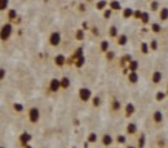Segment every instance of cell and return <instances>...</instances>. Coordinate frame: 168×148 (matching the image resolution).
Wrapping results in <instances>:
<instances>
[{
	"label": "cell",
	"instance_id": "obj_21",
	"mask_svg": "<svg viewBox=\"0 0 168 148\" xmlns=\"http://www.w3.org/2000/svg\"><path fill=\"white\" fill-rule=\"evenodd\" d=\"M159 18H160L162 22H166L167 21V8L160 9V12H159Z\"/></svg>",
	"mask_w": 168,
	"mask_h": 148
},
{
	"label": "cell",
	"instance_id": "obj_16",
	"mask_svg": "<svg viewBox=\"0 0 168 148\" xmlns=\"http://www.w3.org/2000/svg\"><path fill=\"white\" fill-rule=\"evenodd\" d=\"M109 48H110V44H109V41H106V40L101 41V44H100V50L102 52V53H106V52L109 50Z\"/></svg>",
	"mask_w": 168,
	"mask_h": 148
},
{
	"label": "cell",
	"instance_id": "obj_27",
	"mask_svg": "<svg viewBox=\"0 0 168 148\" xmlns=\"http://www.w3.org/2000/svg\"><path fill=\"white\" fill-rule=\"evenodd\" d=\"M156 46H158V44H156V40H151L150 49H153V50H156Z\"/></svg>",
	"mask_w": 168,
	"mask_h": 148
},
{
	"label": "cell",
	"instance_id": "obj_6",
	"mask_svg": "<svg viewBox=\"0 0 168 148\" xmlns=\"http://www.w3.org/2000/svg\"><path fill=\"white\" fill-rule=\"evenodd\" d=\"M61 88V84H60V80L58 79H52L51 83H49V86H48V90L51 93H57Z\"/></svg>",
	"mask_w": 168,
	"mask_h": 148
},
{
	"label": "cell",
	"instance_id": "obj_15",
	"mask_svg": "<svg viewBox=\"0 0 168 148\" xmlns=\"http://www.w3.org/2000/svg\"><path fill=\"white\" fill-rule=\"evenodd\" d=\"M54 62H56V64H57V66H60V67H61V66L65 64L66 59H65V57H63L62 54H58V56L56 57V59H54Z\"/></svg>",
	"mask_w": 168,
	"mask_h": 148
},
{
	"label": "cell",
	"instance_id": "obj_20",
	"mask_svg": "<svg viewBox=\"0 0 168 148\" xmlns=\"http://www.w3.org/2000/svg\"><path fill=\"white\" fill-rule=\"evenodd\" d=\"M60 84H61L62 89H67V88L70 86V80H69L67 77H62L61 80H60Z\"/></svg>",
	"mask_w": 168,
	"mask_h": 148
},
{
	"label": "cell",
	"instance_id": "obj_12",
	"mask_svg": "<svg viewBox=\"0 0 168 148\" xmlns=\"http://www.w3.org/2000/svg\"><path fill=\"white\" fill-rule=\"evenodd\" d=\"M128 81L131 84H137L139 83V75H137L136 71H131L128 73Z\"/></svg>",
	"mask_w": 168,
	"mask_h": 148
},
{
	"label": "cell",
	"instance_id": "obj_9",
	"mask_svg": "<svg viewBox=\"0 0 168 148\" xmlns=\"http://www.w3.org/2000/svg\"><path fill=\"white\" fill-rule=\"evenodd\" d=\"M153 121H154V124L155 125H160V124H163V120H164V117H163V113H162V111H155L153 113Z\"/></svg>",
	"mask_w": 168,
	"mask_h": 148
},
{
	"label": "cell",
	"instance_id": "obj_34",
	"mask_svg": "<svg viewBox=\"0 0 168 148\" xmlns=\"http://www.w3.org/2000/svg\"><path fill=\"white\" fill-rule=\"evenodd\" d=\"M158 98H159V99H163V98H164V94H163V93H162V92H159Z\"/></svg>",
	"mask_w": 168,
	"mask_h": 148
},
{
	"label": "cell",
	"instance_id": "obj_35",
	"mask_svg": "<svg viewBox=\"0 0 168 148\" xmlns=\"http://www.w3.org/2000/svg\"><path fill=\"white\" fill-rule=\"evenodd\" d=\"M14 108H16V109H20V111H21V109H22V106H20V105H16V106H14Z\"/></svg>",
	"mask_w": 168,
	"mask_h": 148
},
{
	"label": "cell",
	"instance_id": "obj_24",
	"mask_svg": "<svg viewBox=\"0 0 168 148\" xmlns=\"http://www.w3.org/2000/svg\"><path fill=\"white\" fill-rule=\"evenodd\" d=\"M137 67H139L137 61H129V68H131V71H136Z\"/></svg>",
	"mask_w": 168,
	"mask_h": 148
},
{
	"label": "cell",
	"instance_id": "obj_10",
	"mask_svg": "<svg viewBox=\"0 0 168 148\" xmlns=\"http://www.w3.org/2000/svg\"><path fill=\"white\" fill-rule=\"evenodd\" d=\"M110 109H111V112H119L120 109H122V103H120V100L112 99L111 103H110Z\"/></svg>",
	"mask_w": 168,
	"mask_h": 148
},
{
	"label": "cell",
	"instance_id": "obj_17",
	"mask_svg": "<svg viewBox=\"0 0 168 148\" xmlns=\"http://www.w3.org/2000/svg\"><path fill=\"white\" fill-rule=\"evenodd\" d=\"M118 35H119V32H118V27L117 26H111L109 29V36L110 37H117Z\"/></svg>",
	"mask_w": 168,
	"mask_h": 148
},
{
	"label": "cell",
	"instance_id": "obj_2",
	"mask_svg": "<svg viewBox=\"0 0 168 148\" xmlns=\"http://www.w3.org/2000/svg\"><path fill=\"white\" fill-rule=\"evenodd\" d=\"M27 119H29L30 124H32V125L38 124L40 121V109L38 107H31L27 111Z\"/></svg>",
	"mask_w": 168,
	"mask_h": 148
},
{
	"label": "cell",
	"instance_id": "obj_23",
	"mask_svg": "<svg viewBox=\"0 0 168 148\" xmlns=\"http://www.w3.org/2000/svg\"><path fill=\"white\" fill-rule=\"evenodd\" d=\"M8 4H9V0H0V12L7 9Z\"/></svg>",
	"mask_w": 168,
	"mask_h": 148
},
{
	"label": "cell",
	"instance_id": "obj_11",
	"mask_svg": "<svg viewBox=\"0 0 168 148\" xmlns=\"http://www.w3.org/2000/svg\"><path fill=\"white\" fill-rule=\"evenodd\" d=\"M162 79H163V75H162L160 71H154V72L151 73V81H153L154 84H159L162 81Z\"/></svg>",
	"mask_w": 168,
	"mask_h": 148
},
{
	"label": "cell",
	"instance_id": "obj_5",
	"mask_svg": "<svg viewBox=\"0 0 168 148\" xmlns=\"http://www.w3.org/2000/svg\"><path fill=\"white\" fill-rule=\"evenodd\" d=\"M114 143V138L111 136V134H102V136H101V144H102L104 147H110L111 144Z\"/></svg>",
	"mask_w": 168,
	"mask_h": 148
},
{
	"label": "cell",
	"instance_id": "obj_7",
	"mask_svg": "<svg viewBox=\"0 0 168 148\" xmlns=\"http://www.w3.org/2000/svg\"><path fill=\"white\" fill-rule=\"evenodd\" d=\"M134 112H136V107H134L133 103H127L125 107H124V116L125 117H131L134 115Z\"/></svg>",
	"mask_w": 168,
	"mask_h": 148
},
{
	"label": "cell",
	"instance_id": "obj_14",
	"mask_svg": "<svg viewBox=\"0 0 168 148\" xmlns=\"http://www.w3.org/2000/svg\"><path fill=\"white\" fill-rule=\"evenodd\" d=\"M145 143H146V138H145V134L141 133V135L139 136V141H137V148H144Z\"/></svg>",
	"mask_w": 168,
	"mask_h": 148
},
{
	"label": "cell",
	"instance_id": "obj_38",
	"mask_svg": "<svg viewBox=\"0 0 168 148\" xmlns=\"http://www.w3.org/2000/svg\"><path fill=\"white\" fill-rule=\"evenodd\" d=\"M0 148H5V147H3V146H0Z\"/></svg>",
	"mask_w": 168,
	"mask_h": 148
},
{
	"label": "cell",
	"instance_id": "obj_19",
	"mask_svg": "<svg viewBox=\"0 0 168 148\" xmlns=\"http://www.w3.org/2000/svg\"><path fill=\"white\" fill-rule=\"evenodd\" d=\"M118 44H119V45H125L127 44V41H128V37L125 36V35H118Z\"/></svg>",
	"mask_w": 168,
	"mask_h": 148
},
{
	"label": "cell",
	"instance_id": "obj_1",
	"mask_svg": "<svg viewBox=\"0 0 168 148\" xmlns=\"http://www.w3.org/2000/svg\"><path fill=\"white\" fill-rule=\"evenodd\" d=\"M12 34H13L12 24H10L9 22H8V23H4L3 27L0 29V41L1 43L8 41V40L10 39V36H12Z\"/></svg>",
	"mask_w": 168,
	"mask_h": 148
},
{
	"label": "cell",
	"instance_id": "obj_18",
	"mask_svg": "<svg viewBox=\"0 0 168 148\" xmlns=\"http://www.w3.org/2000/svg\"><path fill=\"white\" fill-rule=\"evenodd\" d=\"M91 102H92L93 107H100L101 106V97L100 95H96V97L91 98Z\"/></svg>",
	"mask_w": 168,
	"mask_h": 148
},
{
	"label": "cell",
	"instance_id": "obj_30",
	"mask_svg": "<svg viewBox=\"0 0 168 148\" xmlns=\"http://www.w3.org/2000/svg\"><path fill=\"white\" fill-rule=\"evenodd\" d=\"M106 53H107V59H112V58H114V53H112V52H109V50H107L106 52Z\"/></svg>",
	"mask_w": 168,
	"mask_h": 148
},
{
	"label": "cell",
	"instance_id": "obj_33",
	"mask_svg": "<svg viewBox=\"0 0 168 148\" xmlns=\"http://www.w3.org/2000/svg\"><path fill=\"white\" fill-rule=\"evenodd\" d=\"M76 37H78V39H82V37H83V31H82V30H79V31H78Z\"/></svg>",
	"mask_w": 168,
	"mask_h": 148
},
{
	"label": "cell",
	"instance_id": "obj_3",
	"mask_svg": "<svg viewBox=\"0 0 168 148\" xmlns=\"http://www.w3.org/2000/svg\"><path fill=\"white\" fill-rule=\"evenodd\" d=\"M48 44L51 46H53V48H56V46H58L61 44V34H60V31H52L49 34Z\"/></svg>",
	"mask_w": 168,
	"mask_h": 148
},
{
	"label": "cell",
	"instance_id": "obj_4",
	"mask_svg": "<svg viewBox=\"0 0 168 148\" xmlns=\"http://www.w3.org/2000/svg\"><path fill=\"white\" fill-rule=\"evenodd\" d=\"M78 97L83 103L89 102L91 98H92V90L88 89V88H80L78 92Z\"/></svg>",
	"mask_w": 168,
	"mask_h": 148
},
{
	"label": "cell",
	"instance_id": "obj_28",
	"mask_svg": "<svg viewBox=\"0 0 168 148\" xmlns=\"http://www.w3.org/2000/svg\"><path fill=\"white\" fill-rule=\"evenodd\" d=\"M104 17H105L106 18V20H107V18H110V17H111V9H107V10H105V14H104Z\"/></svg>",
	"mask_w": 168,
	"mask_h": 148
},
{
	"label": "cell",
	"instance_id": "obj_37",
	"mask_svg": "<svg viewBox=\"0 0 168 148\" xmlns=\"http://www.w3.org/2000/svg\"><path fill=\"white\" fill-rule=\"evenodd\" d=\"M25 148H32V147L30 146V144H27V146H25Z\"/></svg>",
	"mask_w": 168,
	"mask_h": 148
},
{
	"label": "cell",
	"instance_id": "obj_26",
	"mask_svg": "<svg viewBox=\"0 0 168 148\" xmlns=\"http://www.w3.org/2000/svg\"><path fill=\"white\" fill-rule=\"evenodd\" d=\"M5 76H7V70L5 68H0V81L4 80Z\"/></svg>",
	"mask_w": 168,
	"mask_h": 148
},
{
	"label": "cell",
	"instance_id": "obj_29",
	"mask_svg": "<svg viewBox=\"0 0 168 148\" xmlns=\"http://www.w3.org/2000/svg\"><path fill=\"white\" fill-rule=\"evenodd\" d=\"M147 21H149V16L146 13H144V14H142V22H144V23H147Z\"/></svg>",
	"mask_w": 168,
	"mask_h": 148
},
{
	"label": "cell",
	"instance_id": "obj_31",
	"mask_svg": "<svg viewBox=\"0 0 168 148\" xmlns=\"http://www.w3.org/2000/svg\"><path fill=\"white\" fill-rule=\"evenodd\" d=\"M117 141L119 142V143H124V142H125V138H124V136H123V135H119V136H118V139H117Z\"/></svg>",
	"mask_w": 168,
	"mask_h": 148
},
{
	"label": "cell",
	"instance_id": "obj_22",
	"mask_svg": "<svg viewBox=\"0 0 168 148\" xmlns=\"http://www.w3.org/2000/svg\"><path fill=\"white\" fill-rule=\"evenodd\" d=\"M151 30H153V32H155V34H159V32L162 31V26L159 23H153L151 24Z\"/></svg>",
	"mask_w": 168,
	"mask_h": 148
},
{
	"label": "cell",
	"instance_id": "obj_32",
	"mask_svg": "<svg viewBox=\"0 0 168 148\" xmlns=\"http://www.w3.org/2000/svg\"><path fill=\"white\" fill-rule=\"evenodd\" d=\"M141 46H142V50H144V53H145V54H146V53H147V52H149V49H147L146 44H144V43H142V44H141Z\"/></svg>",
	"mask_w": 168,
	"mask_h": 148
},
{
	"label": "cell",
	"instance_id": "obj_8",
	"mask_svg": "<svg viewBox=\"0 0 168 148\" xmlns=\"http://www.w3.org/2000/svg\"><path fill=\"white\" fill-rule=\"evenodd\" d=\"M30 141H31V135L29 133H22L20 135V138H18V142H20V144L22 147L27 146L30 143Z\"/></svg>",
	"mask_w": 168,
	"mask_h": 148
},
{
	"label": "cell",
	"instance_id": "obj_13",
	"mask_svg": "<svg viewBox=\"0 0 168 148\" xmlns=\"http://www.w3.org/2000/svg\"><path fill=\"white\" fill-rule=\"evenodd\" d=\"M137 125L134 124V122H131V124L127 125V134H129V135H134V134L137 133Z\"/></svg>",
	"mask_w": 168,
	"mask_h": 148
},
{
	"label": "cell",
	"instance_id": "obj_25",
	"mask_svg": "<svg viewBox=\"0 0 168 148\" xmlns=\"http://www.w3.org/2000/svg\"><path fill=\"white\" fill-rule=\"evenodd\" d=\"M88 141L91 142V143H93V142L97 141V135H96L95 133H91L89 135H88Z\"/></svg>",
	"mask_w": 168,
	"mask_h": 148
},
{
	"label": "cell",
	"instance_id": "obj_36",
	"mask_svg": "<svg viewBox=\"0 0 168 148\" xmlns=\"http://www.w3.org/2000/svg\"><path fill=\"white\" fill-rule=\"evenodd\" d=\"M125 148H137V147H134V146H127Z\"/></svg>",
	"mask_w": 168,
	"mask_h": 148
}]
</instances>
